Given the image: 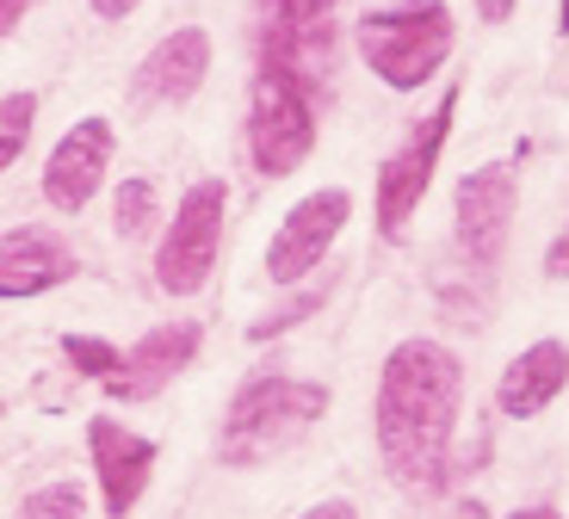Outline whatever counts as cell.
Masks as SVG:
<instances>
[{"label": "cell", "instance_id": "obj_1", "mask_svg": "<svg viewBox=\"0 0 569 519\" xmlns=\"http://www.w3.org/2000/svg\"><path fill=\"white\" fill-rule=\"evenodd\" d=\"M458 396H465V366L440 340H402L378 371V458L409 495H440L452 482V427Z\"/></svg>", "mask_w": 569, "mask_h": 519}, {"label": "cell", "instance_id": "obj_2", "mask_svg": "<svg viewBox=\"0 0 569 519\" xmlns=\"http://www.w3.org/2000/svg\"><path fill=\"white\" fill-rule=\"evenodd\" d=\"M328 408L322 383L303 378H279V371H254V378L236 390L223 415V439H217V458L236 463V470H254V463L291 451Z\"/></svg>", "mask_w": 569, "mask_h": 519}, {"label": "cell", "instance_id": "obj_3", "mask_svg": "<svg viewBox=\"0 0 569 519\" xmlns=\"http://www.w3.org/2000/svg\"><path fill=\"white\" fill-rule=\"evenodd\" d=\"M353 38L366 69L409 93V87H427V74L452 57V13L446 0H397V7H371Z\"/></svg>", "mask_w": 569, "mask_h": 519}, {"label": "cell", "instance_id": "obj_4", "mask_svg": "<svg viewBox=\"0 0 569 519\" xmlns=\"http://www.w3.org/2000/svg\"><path fill=\"white\" fill-rule=\"evenodd\" d=\"M316 87H303L284 69H260L248 87V161L267 180L298 173L316 149Z\"/></svg>", "mask_w": 569, "mask_h": 519}, {"label": "cell", "instance_id": "obj_5", "mask_svg": "<svg viewBox=\"0 0 569 519\" xmlns=\"http://www.w3.org/2000/svg\"><path fill=\"white\" fill-rule=\"evenodd\" d=\"M223 211H229L223 180H199L192 192H180V211H173L168 236L156 248V285L168 297H192L211 279L217 248H223Z\"/></svg>", "mask_w": 569, "mask_h": 519}, {"label": "cell", "instance_id": "obj_6", "mask_svg": "<svg viewBox=\"0 0 569 519\" xmlns=\"http://www.w3.org/2000/svg\"><path fill=\"white\" fill-rule=\"evenodd\" d=\"M452 118H458V87L433 106V118H421V124L409 130V142L390 154L385 168H378V236L385 241H402L415 204L427 198V180H433L440 149H446V137H452Z\"/></svg>", "mask_w": 569, "mask_h": 519}, {"label": "cell", "instance_id": "obj_7", "mask_svg": "<svg viewBox=\"0 0 569 519\" xmlns=\"http://www.w3.org/2000/svg\"><path fill=\"white\" fill-rule=\"evenodd\" d=\"M513 211H520V180H513L508 161H489V168L465 173L452 198V223H458V253L477 260V267H496L501 248H508Z\"/></svg>", "mask_w": 569, "mask_h": 519}, {"label": "cell", "instance_id": "obj_8", "mask_svg": "<svg viewBox=\"0 0 569 519\" xmlns=\"http://www.w3.org/2000/svg\"><path fill=\"white\" fill-rule=\"evenodd\" d=\"M347 217H353V198H347L341 186L310 192L298 211L279 223V236H272V248H267V279H272V285H298L303 272H316V267L328 260V248H335V236L347 229Z\"/></svg>", "mask_w": 569, "mask_h": 519}, {"label": "cell", "instance_id": "obj_9", "mask_svg": "<svg viewBox=\"0 0 569 519\" xmlns=\"http://www.w3.org/2000/svg\"><path fill=\"white\" fill-rule=\"evenodd\" d=\"M87 451H93V477H100L106 513L130 519V507L142 501V489L156 477V446L142 433H130V427H118L112 415H93L87 421Z\"/></svg>", "mask_w": 569, "mask_h": 519}, {"label": "cell", "instance_id": "obj_10", "mask_svg": "<svg viewBox=\"0 0 569 519\" xmlns=\"http://www.w3.org/2000/svg\"><path fill=\"white\" fill-rule=\"evenodd\" d=\"M199 340H204V328H199V322L149 328V335H142L137 347L124 352V366H118L112 378H106V396H112V402H149V396H161L186 366H192Z\"/></svg>", "mask_w": 569, "mask_h": 519}, {"label": "cell", "instance_id": "obj_11", "mask_svg": "<svg viewBox=\"0 0 569 519\" xmlns=\"http://www.w3.org/2000/svg\"><path fill=\"white\" fill-rule=\"evenodd\" d=\"M204 69H211V38H204L199 26H180L137 62L130 99H137V106H186V99L204 87Z\"/></svg>", "mask_w": 569, "mask_h": 519}, {"label": "cell", "instance_id": "obj_12", "mask_svg": "<svg viewBox=\"0 0 569 519\" xmlns=\"http://www.w3.org/2000/svg\"><path fill=\"white\" fill-rule=\"evenodd\" d=\"M106 161H112V124H106V118H81V124L57 142L50 168H43V198H50L57 211H81L87 198L100 192Z\"/></svg>", "mask_w": 569, "mask_h": 519}, {"label": "cell", "instance_id": "obj_13", "mask_svg": "<svg viewBox=\"0 0 569 519\" xmlns=\"http://www.w3.org/2000/svg\"><path fill=\"white\" fill-rule=\"evenodd\" d=\"M74 279V253L57 229H7L0 241V297H38V291H57V285Z\"/></svg>", "mask_w": 569, "mask_h": 519}, {"label": "cell", "instance_id": "obj_14", "mask_svg": "<svg viewBox=\"0 0 569 519\" xmlns=\"http://www.w3.org/2000/svg\"><path fill=\"white\" fill-rule=\"evenodd\" d=\"M563 383H569V347L563 340H539V347H527L508 371H501L496 402L513 421H532L539 408H551L557 396H563Z\"/></svg>", "mask_w": 569, "mask_h": 519}, {"label": "cell", "instance_id": "obj_15", "mask_svg": "<svg viewBox=\"0 0 569 519\" xmlns=\"http://www.w3.org/2000/svg\"><path fill=\"white\" fill-rule=\"evenodd\" d=\"M112 229L124 241H137V236H149L156 229V180H124L118 186V204H112Z\"/></svg>", "mask_w": 569, "mask_h": 519}, {"label": "cell", "instance_id": "obj_16", "mask_svg": "<svg viewBox=\"0 0 569 519\" xmlns=\"http://www.w3.org/2000/svg\"><path fill=\"white\" fill-rule=\"evenodd\" d=\"M62 359H69L81 378H100V383L124 366V352H118L112 340H100V335H69V340H62Z\"/></svg>", "mask_w": 569, "mask_h": 519}, {"label": "cell", "instance_id": "obj_17", "mask_svg": "<svg viewBox=\"0 0 569 519\" xmlns=\"http://www.w3.org/2000/svg\"><path fill=\"white\" fill-rule=\"evenodd\" d=\"M31 118H38V99H31V93H7V106H0V168H13L19 154H26Z\"/></svg>", "mask_w": 569, "mask_h": 519}, {"label": "cell", "instance_id": "obj_18", "mask_svg": "<svg viewBox=\"0 0 569 519\" xmlns=\"http://www.w3.org/2000/svg\"><path fill=\"white\" fill-rule=\"evenodd\" d=\"M328 303V285H310V291H298L291 297V303H279V309H267V316H260L254 328H248V340H279L284 328H298L303 316H316V309Z\"/></svg>", "mask_w": 569, "mask_h": 519}, {"label": "cell", "instance_id": "obj_19", "mask_svg": "<svg viewBox=\"0 0 569 519\" xmlns=\"http://www.w3.org/2000/svg\"><path fill=\"white\" fill-rule=\"evenodd\" d=\"M341 0H260V26H335Z\"/></svg>", "mask_w": 569, "mask_h": 519}, {"label": "cell", "instance_id": "obj_20", "mask_svg": "<svg viewBox=\"0 0 569 519\" xmlns=\"http://www.w3.org/2000/svg\"><path fill=\"white\" fill-rule=\"evenodd\" d=\"M19 519H87V501L74 482H50V489H38L19 507Z\"/></svg>", "mask_w": 569, "mask_h": 519}, {"label": "cell", "instance_id": "obj_21", "mask_svg": "<svg viewBox=\"0 0 569 519\" xmlns=\"http://www.w3.org/2000/svg\"><path fill=\"white\" fill-rule=\"evenodd\" d=\"M545 279H569V229L545 248Z\"/></svg>", "mask_w": 569, "mask_h": 519}, {"label": "cell", "instance_id": "obj_22", "mask_svg": "<svg viewBox=\"0 0 569 519\" xmlns=\"http://www.w3.org/2000/svg\"><path fill=\"white\" fill-rule=\"evenodd\" d=\"M298 519H359V513H353V501H322V507H310V513H298Z\"/></svg>", "mask_w": 569, "mask_h": 519}, {"label": "cell", "instance_id": "obj_23", "mask_svg": "<svg viewBox=\"0 0 569 519\" xmlns=\"http://www.w3.org/2000/svg\"><path fill=\"white\" fill-rule=\"evenodd\" d=\"M137 7H142V0H93V13H100V19H130Z\"/></svg>", "mask_w": 569, "mask_h": 519}, {"label": "cell", "instance_id": "obj_24", "mask_svg": "<svg viewBox=\"0 0 569 519\" xmlns=\"http://www.w3.org/2000/svg\"><path fill=\"white\" fill-rule=\"evenodd\" d=\"M31 0H0V31H19V19H26Z\"/></svg>", "mask_w": 569, "mask_h": 519}, {"label": "cell", "instance_id": "obj_25", "mask_svg": "<svg viewBox=\"0 0 569 519\" xmlns=\"http://www.w3.org/2000/svg\"><path fill=\"white\" fill-rule=\"evenodd\" d=\"M508 13H513V0H477V19H489V26H501Z\"/></svg>", "mask_w": 569, "mask_h": 519}, {"label": "cell", "instance_id": "obj_26", "mask_svg": "<svg viewBox=\"0 0 569 519\" xmlns=\"http://www.w3.org/2000/svg\"><path fill=\"white\" fill-rule=\"evenodd\" d=\"M508 519H563L557 507H520V513H508Z\"/></svg>", "mask_w": 569, "mask_h": 519}, {"label": "cell", "instance_id": "obj_27", "mask_svg": "<svg viewBox=\"0 0 569 519\" xmlns=\"http://www.w3.org/2000/svg\"><path fill=\"white\" fill-rule=\"evenodd\" d=\"M557 31H563V38H569V0H563V7H557Z\"/></svg>", "mask_w": 569, "mask_h": 519}]
</instances>
